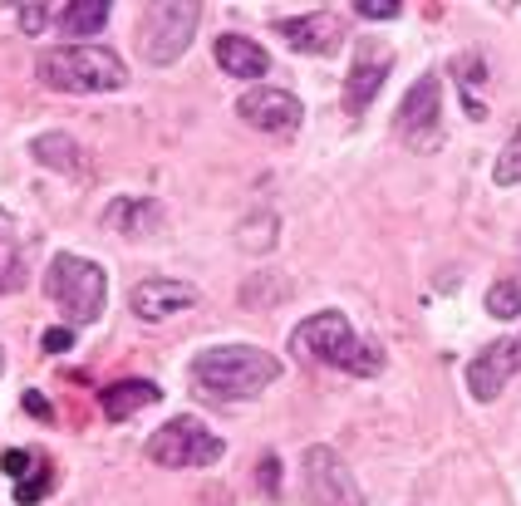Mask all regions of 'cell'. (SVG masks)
<instances>
[{
  "label": "cell",
  "mask_w": 521,
  "mask_h": 506,
  "mask_svg": "<svg viewBox=\"0 0 521 506\" xmlns=\"http://www.w3.org/2000/svg\"><path fill=\"white\" fill-rule=\"evenodd\" d=\"M281 379V359L256 349V344H212L192 359V389L217 403H241V398L266 394Z\"/></svg>",
  "instance_id": "obj_1"
},
{
  "label": "cell",
  "mask_w": 521,
  "mask_h": 506,
  "mask_svg": "<svg viewBox=\"0 0 521 506\" xmlns=\"http://www.w3.org/2000/svg\"><path fill=\"white\" fill-rule=\"evenodd\" d=\"M290 349L305 359V364H330V369H345L354 379H374L384 369V349L374 339H359L340 310H320L310 320H300L290 330Z\"/></svg>",
  "instance_id": "obj_2"
},
{
  "label": "cell",
  "mask_w": 521,
  "mask_h": 506,
  "mask_svg": "<svg viewBox=\"0 0 521 506\" xmlns=\"http://www.w3.org/2000/svg\"><path fill=\"white\" fill-rule=\"evenodd\" d=\"M35 74L55 94H114L128 84V69L104 45H55L35 59Z\"/></svg>",
  "instance_id": "obj_3"
},
{
  "label": "cell",
  "mask_w": 521,
  "mask_h": 506,
  "mask_svg": "<svg viewBox=\"0 0 521 506\" xmlns=\"http://www.w3.org/2000/svg\"><path fill=\"white\" fill-rule=\"evenodd\" d=\"M45 295H50V305L64 315V325H69V330H79V325H94V320L104 315L109 276H104V266H99V261L64 251V256L50 261V271H45Z\"/></svg>",
  "instance_id": "obj_4"
},
{
  "label": "cell",
  "mask_w": 521,
  "mask_h": 506,
  "mask_svg": "<svg viewBox=\"0 0 521 506\" xmlns=\"http://www.w3.org/2000/svg\"><path fill=\"white\" fill-rule=\"evenodd\" d=\"M222 452L227 443L202 423V418H173V423H163L148 443H143V457L148 462H158V467H212V462H222Z\"/></svg>",
  "instance_id": "obj_5"
},
{
  "label": "cell",
  "mask_w": 521,
  "mask_h": 506,
  "mask_svg": "<svg viewBox=\"0 0 521 506\" xmlns=\"http://www.w3.org/2000/svg\"><path fill=\"white\" fill-rule=\"evenodd\" d=\"M197 20H202V5H148L138 20V55L158 69L177 64L197 35Z\"/></svg>",
  "instance_id": "obj_6"
},
{
  "label": "cell",
  "mask_w": 521,
  "mask_h": 506,
  "mask_svg": "<svg viewBox=\"0 0 521 506\" xmlns=\"http://www.w3.org/2000/svg\"><path fill=\"white\" fill-rule=\"evenodd\" d=\"M394 128H399V138L413 153H438L443 148V79L438 74H423L408 89Z\"/></svg>",
  "instance_id": "obj_7"
},
{
  "label": "cell",
  "mask_w": 521,
  "mask_h": 506,
  "mask_svg": "<svg viewBox=\"0 0 521 506\" xmlns=\"http://www.w3.org/2000/svg\"><path fill=\"white\" fill-rule=\"evenodd\" d=\"M300 482H305V497L310 506H364V492L354 482V472L345 467V457L335 448H305L300 457Z\"/></svg>",
  "instance_id": "obj_8"
},
{
  "label": "cell",
  "mask_w": 521,
  "mask_h": 506,
  "mask_svg": "<svg viewBox=\"0 0 521 506\" xmlns=\"http://www.w3.org/2000/svg\"><path fill=\"white\" fill-rule=\"evenodd\" d=\"M517 374H521V335L492 339V344L467 364V389H472L477 403H492V398L502 394Z\"/></svg>",
  "instance_id": "obj_9"
},
{
  "label": "cell",
  "mask_w": 521,
  "mask_h": 506,
  "mask_svg": "<svg viewBox=\"0 0 521 506\" xmlns=\"http://www.w3.org/2000/svg\"><path fill=\"white\" fill-rule=\"evenodd\" d=\"M197 285L187 281H163V276H153V281H138L128 290V310L143 320V325H163V320H177V315H187V310H197Z\"/></svg>",
  "instance_id": "obj_10"
},
{
  "label": "cell",
  "mask_w": 521,
  "mask_h": 506,
  "mask_svg": "<svg viewBox=\"0 0 521 506\" xmlns=\"http://www.w3.org/2000/svg\"><path fill=\"white\" fill-rule=\"evenodd\" d=\"M236 113H241V123H251L261 133H295L300 118H305L300 99L286 89H251V94L236 99Z\"/></svg>",
  "instance_id": "obj_11"
},
{
  "label": "cell",
  "mask_w": 521,
  "mask_h": 506,
  "mask_svg": "<svg viewBox=\"0 0 521 506\" xmlns=\"http://www.w3.org/2000/svg\"><path fill=\"white\" fill-rule=\"evenodd\" d=\"M389 64H394V50L379 45V40H364V45L354 50V69H349V79H345V109L349 113H364L374 104V94H379L384 79H389Z\"/></svg>",
  "instance_id": "obj_12"
},
{
  "label": "cell",
  "mask_w": 521,
  "mask_h": 506,
  "mask_svg": "<svg viewBox=\"0 0 521 506\" xmlns=\"http://www.w3.org/2000/svg\"><path fill=\"white\" fill-rule=\"evenodd\" d=\"M104 222L114 226L118 236H153V231H163L168 212L153 197H118V202L104 207Z\"/></svg>",
  "instance_id": "obj_13"
},
{
  "label": "cell",
  "mask_w": 521,
  "mask_h": 506,
  "mask_svg": "<svg viewBox=\"0 0 521 506\" xmlns=\"http://www.w3.org/2000/svg\"><path fill=\"white\" fill-rule=\"evenodd\" d=\"M276 30H281V40H286L290 50H300V55H330V50L340 45V25H335L330 15H300V20H281Z\"/></svg>",
  "instance_id": "obj_14"
},
{
  "label": "cell",
  "mask_w": 521,
  "mask_h": 506,
  "mask_svg": "<svg viewBox=\"0 0 521 506\" xmlns=\"http://www.w3.org/2000/svg\"><path fill=\"white\" fill-rule=\"evenodd\" d=\"M158 398H163V389H158L153 379H118V384H104L99 403H104V418H109V423H128L133 413L153 408Z\"/></svg>",
  "instance_id": "obj_15"
},
{
  "label": "cell",
  "mask_w": 521,
  "mask_h": 506,
  "mask_svg": "<svg viewBox=\"0 0 521 506\" xmlns=\"http://www.w3.org/2000/svg\"><path fill=\"white\" fill-rule=\"evenodd\" d=\"M217 64H222L232 79H261V74L271 69V55H266L256 40H246V35H222V40H217Z\"/></svg>",
  "instance_id": "obj_16"
},
{
  "label": "cell",
  "mask_w": 521,
  "mask_h": 506,
  "mask_svg": "<svg viewBox=\"0 0 521 506\" xmlns=\"http://www.w3.org/2000/svg\"><path fill=\"white\" fill-rule=\"evenodd\" d=\"M30 158H35V163H45V168H55V172H79V168H84L79 143H74L69 133H40V138L30 143Z\"/></svg>",
  "instance_id": "obj_17"
},
{
  "label": "cell",
  "mask_w": 521,
  "mask_h": 506,
  "mask_svg": "<svg viewBox=\"0 0 521 506\" xmlns=\"http://www.w3.org/2000/svg\"><path fill=\"white\" fill-rule=\"evenodd\" d=\"M109 25V0H69L59 5V30L64 35H94Z\"/></svg>",
  "instance_id": "obj_18"
},
{
  "label": "cell",
  "mask_w": 521,
  "mask_h": 506,
  "mask_svg": "<svg viewBox=\"0 0 521 506\" xmlns=\"http://www.w3.org/2000/svg\"><path fill=\"white\" fill-rule=\"evenodd\" d=\"M286 295H290V281L276 276V271H266V266L241 285V305H251V310H271V305H281Z\"/></svg>",
  "instance_id": "obj_19"
},
{
  "label": "cell",
  "mask_w": 521,
  "mask_h": 506,
  "mask_svg": "<svg viewBox=\"0 0 521 506\" xmlns=\"http://www.w3.org/2000/svg\"><path fill=\"white\" fill-rule=\"evenodd\" d=\"M276 212H256V217H246V222H241V231H236V246H241V251H251V256H266V251H271V246H276V236H281V231H276Z\"/></svg>",
  "instance_id": "obj_20"
},
{
  "label": "cell",
  "mask_w": 521,
  "mask_h": 506,
  "mask_svg": "<svg viewBox=\"0 0 521 506\" xmlns=\"http://www.w3.org/2000/svg\"><path fill=\"white\" fill-rule=\"evenodd\" d=\"M487 315L492 320H517L521 315V285L517 281H497L487 290Z\"/></svg>",
  "instance_id": "obj_21"
},
{
  "label": "cell",
  "mask_w": 521,
  "mask_h": 506,
  "mask_svg": "<svg viewBox=\"0 0 521 506\" xmlns=\"http://www.w3.org/2000/svg\"><path fill=\"white\" fill-rule=\"evenodd\" d=\"M492 182H497V187H517V182H521V128L512 133V138H507V148L497 153Z\"/></svg>",
  "instance_id": "obj_22"
},
{
  "label": "cell",
  "mask_w": 521,
  "mask_h": 506,
  "mask_svg": "<svg viewBox=\"0 0 521 506\" xmlns=\"http://www.w3.org/2000/svg\"><path fill=\"white\" fill-rule=\"evenodd\" d=\"M15 290H25V256L0 251V295H15Z\"/></svg>",
  "instance_id": "obj_23"
},
{
  "label": "cell",
  "mask_w": 521,
  "mask_h": 506,
  "mask_svg": "<svg viewBox=\"0 0 521 506\" xmlns=\"http://www.w3.org/2000/svg\"><path fill=\"white\" fill-rule=\"evenodd\" d=\"M0 467H5L15 482H25V477H35V472H40V457H35V452H25V448H10L5 457H0Z\"/></svg>",
  "instance_id": "obj_24"
},
{
  "label": "cell",
  "mask_w": 521,
  "mask_h": 506,
  "mask_svg": "<svg viewBox=\"0 0 521 506\" xmlns=\"http://www.w3.org/2000/svg\"><path fill=\"white\" fill-rule=\"evenodd\" d=\"M45 492H50V472L40 467L35 477H25V482L15 487V502H20V506H40V502H45Z\"/></svg>",
  "instance_id": "obj_25"
},
{
  "label": "cell",
  "mask_w": 521,
  "mask_h": 506,
  "mask_svg": "<svg viewBox=\"0 0 521 506\" xmlns=\"http://www.w3.org/2000/svg\"><path fill=\"white\" fill-rule=\"evenodd\" d=\"M453 79L463 84V89H467V99H472V84H477V79H487V64H482V59H477V55L453 59Z\"/></svg>",
  "instance_id": "obj_26"
},
{
  "label": "cell",
  "mask_w": 521,
  "mask_h": 506,
  "mask_svg": "<svg viewBox=\"0 0 521 506\" xmlns=\"http://www.w3.org/2000/svg\"><path fill=\"white\" fill-rule=\"evenodd\" d=\"M256 482H261V492H266V497H281V457H276V452H266V457H261Z\"/></svg>",
  "instance_id": "obj_27"
},
{
  "label": "cell",
  "mask_w": 521,
  "mask_h": 506,
  "mask_svg": "<svg viewBox=\"0 0 521 506\" xmlns=\"http://www.w3.org/2000/svg\"><path fill=\"white\" fill-rule=\"evenodd\" d=\"M50 15H59L55 5H20V30H25V35H40Z\"/></svg>",
  "instance_id": "obj_28"
},
{
  "label": "cell",
  "mask_w": 521,
  "mask_h": 506,
  "mask_svg": "<svg viewBox=\"0 0 521 506\" xmlns=\"http://www.w3.org/2000/svg\"><path fill=\"white\" fill-rule=\"evenodd\" d=\"M354 10H359L364 20H394V15H399L404 5H399V0H359Z\"/></svg>",
  "instance_id": "obj_29"
},
{
  "label": "cell",
  "mask_w": 521,
  "mask_h": 506,
  "mask_svg": "<svg viewBox=\"0 0 521 506\" xmlns=\"http://www.w3.org/2000/svg\"><path fill=\"white\" fill-rule=\"evenodd\" d=\"M40 344H45V354H69V349H74V330H69V325L45 330V339H40Z\"/></svg>",
  "instance_id": "obj_30"
},
{
  "label": "cell",
  "mask_w": 521,
  "mask_h": 506,
  "mask_svg": "<svg viewBox=\"0 0 521 506\" xmlns=\"http://www.w3.org/2000/svg\"><path fill=\"white\" fill-rule=\"evenodd\" d=\"M25 408H30L35 418H50V398H45V394H35V389L25 394Z\"/></svg>",
  "instance_id": "obj_31"
},
{
  "label": "cell",
  "mask_w": 521,
  "mask_h": 506,
  "mask_svg": "<svg viewBox=\"0 0 521 506\" xmlns=\"http://www.w3.org/2000/svg\"><path fill=\"white\" fill-rule=\"evenodd\" d=\"M10 236H15V217L0 207V241H10Z\"/></svg>",
  "instance_id": "obj_32"
},
{
  "label": "cell",
  "mask_w": 521,
  "mask_h": 506,
  "mask_svg": "<svg viewBox=\"0 0 521 506\" xmlns=\"http://www.w3.org/2000/svg\"><path fill=\"white\" fill-rule=\"evenodd\" d=\"M0 374H5V349H0Z\"/></svg>",
  "instance_id": "obj_33"
}]
</instances>
